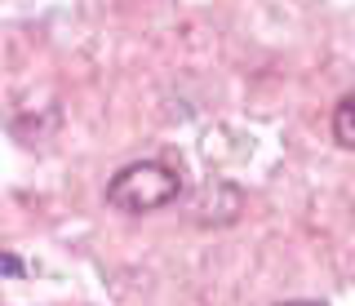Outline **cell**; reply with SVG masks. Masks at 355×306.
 I'll return each instance as SVG.
<instances>
[{
	"label": "cell",
	"instance_id": "cell-1",
	"mask_svg": "<svg viewBox=\"0 0 355 306\" xmlns=\"http://www.w3.org/2000/svg\"><path fill=\"white\" fill-rule=\"evenodd\" d=\"M182 195V178L164 160H133L107 182V204L116 213H155Z\"/></svg>",
	"mask_w": 355,
	"mask_h": 306
},
{
	"label": "cell",
	"instance_id": "cell-3",
	"mask_svg": "<svg viewBox=\"0 0 355 306\" xmlns=\"http://www.w3.org/2000/svg\"><path fill=\"white\" fill-rule=\"evenodd\" d=\"M284 306H320V302H284Z\"/></svg>",
	"mask_w": 355,
	"mask_h": 306
},
{
	"label": "cell",
	"instance_id": "cell-2",
	"mask_svg": "<svg viewBox=\"0 0 355 306\" xmlns=\"http://www.w3.org/2000/svg\"><path fill=\"white\" fill-rule=\"evenodd\" d=\"M333 138H338V147L355 151V93H347L333 107Z\"/></svg>",
	"mask_w": 355,
	"mask_h": 306
}]
</instances>
